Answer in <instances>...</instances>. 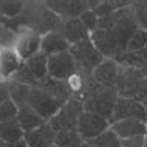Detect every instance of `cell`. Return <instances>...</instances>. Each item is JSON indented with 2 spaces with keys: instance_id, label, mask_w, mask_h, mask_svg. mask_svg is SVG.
Masks as SVG:
<instances>
[{
  "instance_id": "8d00e7d4",
  "label": "cell",
  "mask_w": 147,
  "mask_h": 147,
  "mask_svg": "<svg viewBox=\"0 0 147 147\" xmlns=\"http://www.w3.org/2000/svg\"><path fill=\"white\" fill-rule=\"evenodd\" d=\"M146 130H147V119H146Z\"/></svg>"
},
{
  "instance_id": "9c48e42d",
  "label": "cell",
  "mask_w": 147,
  "mask_h": 147,
  "mask_svg": "<svg viewBox=\"0 0 147 147\" xmlns=\"http://www.w3.org/2000/svg\"><path fill=\"white\" fill-rule=\"evenodd\" d=\"M121 119H138V121L146 122L147 119V110L142 105V102H138L135 99H129V98H119L116 99L115 104V110L113 115L110 118V124Z\"/></svg>"
},
{
  "instance_id": "9a60e30c",
  "label": "cell",
  "mask_w": 147,
  "mask_h": 147,
  "mask_svg": "<svg viewBox=\"0 0 147 147\" xmlns=\"http://www.w3.org/2000/svg\"><path fill=\"white\" fill-rule=\"evenodd\" d=\"M22 59L14 51V48H0V81L8 82L14 73L20 68Z\"/></svg>"
},
{
  "instance_id": "d6986e66",
  "label": "cell",
  "mask_w": 147,
  "mask_h": 147,
  "mask_svg": "<svg viewBox=\"0 0 147 147\" xmlns=\"http://www.w3.org/2000/svg\"><path fill=\"white\" fill-rule=\"evenodd\" d=\"M37 88H40L43 91H47L48 94H51V96L61 99V101H68L70 99V93L68 90H67V85L63 81H57V79H53L50 76H45L43 79H40V81L37 82Z\"/></svg>"
},
{
  "instance_id": "83f0119b",
  "label": "cell",
  "mask_w": 147,
  "mask_h": 147,
  "mask_svg": "<svg viewBox=\"0 0 147 147\" xmlns=\"http://www.w3.org/2000/svg\"><path fill=\"white\" fill-rule=\"evenodd\" d=\"M11 81L17 82V84H23V85H28V87H36L37 85V79L33 76V73L26 68L25 62H22L20 68L14 73V76L11 78Z\"/></svg>"
},
{
  "instance_id": "1f68e13d",
  "label": "cell",
  "mask_w": 147,
  "mask_h": 147,
  "mask_svg": "<svg viewBox=\"0 0 147 147\" xmlns=\"http://www.w3.org/2000/svg\"><path fill=\"white\" fill-rule=\"evenodd\" d=\"M121 147H144V136H135L129 140H122Z\"/></svg>"
},
{
  "instance_id": "44dd1931",
  "label": "cell",
  "mask_w": 147,
  "mask_h": 147,
  "mask_svg": "<svg viewBox=\"0 0 147 147\" xmlns=\"http://www.w3.org/2000/svg\"><path fill=\"white\" fill-rule=\"evenodd\" d=\"M47 63H48V57H47L45 54H42L40 51H39L37 54H34V56H31L30 59H26V61H25L26 68L33 73V76L37 79V82L40 81V79H43L45 76H48V71H47Z\"/></svg>"
},
{
  "instance_id": "d6a6232c",
  "label": "cell",
  "mask_w": 147,
  "mask_h": 147,
  "mask_svg": "<svg viewBox=\"0 0 147 147\" xmlns=\"http://www.w3.org/2000/svg\"><path fill=\"white\" fill-rule=\"evenodd\" d=\"M6 99H9V93H8V85L6 82L0 81V104L5 102Z\"/></svg>"
},
{
  "instance_id": "4fadbf2b",
  "label": "cell",
  "mask_w": 147,
  "mask_h": 147,
  "mask_svg": "<svg viewBox=\"0 0 147 147\" xmlns=\"http://www.w3.org/2000/svg\"><path fill=\"white\" fill-rule=\"evenodd\" d=\"M110 130L116 135L119 140H129L135 136H146V122L138 121V119H121V121L112 122Z\"/></svg>"
},
{
  "instance_id": "ba28073f",
  "label": "cell",
  "mask_w": 147,
  "mask_h": 147,
  "mask_svg": "<svg viewBox=\"0 0 147 147\" xmlns=\"http://www.w3.org/2000/svg\"><path fill=\"white\" fill-rule=\"evenodd\" d=\"M65 85H67V90L70 93V98L71 99H76L79 102H84L87 98L90 96V93L93 91L99 84L94 82V79L91 74H87V73H82V71H74L71 76H68L65 79Z\"/></svg>"
},
{
  "instance_id": "8992f818",
  "label": "cell",
  "mask_w": 147,
  "mask_h": 147,
  "mask_svg": "<svg viewBox=\"0 0 147 147\" xmlns=\"http://www.w3.org/2000/svg\"><path fill=\"white\" fill-rule=\"evenodd\" d=\"M109 129H110L109 119L98 116V115H94V113L82 112L79 119H78L76 132L79 133V136L82 138V141H91V140H94V138H98L99 135H102Z\"/></svg>"
},
{
  "instance_id": "d4e9b609",
  "label": "cell",
  "mask_w": 147,
  "mask_h": 147,
  "mask_svg": "<svg viewBox=\"0 0 147 147\" xmlns=\"http://www.w3.org/2000/svg\"><path fill=\"white\" fill-rule=\"evenodd\" d=\"M82 142L84 141L76 130L74 132H61L56 133V136H54V146L57 147H79Z\"/></svg>"
},
{
  "instance_id": "f1b7e54d",
  "label": "cell",
  "mask_w": 147,
  "mask_h": 147,
  "mask_svg": "<svg viewBox=\"0 0 147 147\" xmlns=\"http://www.w3.org/2000/svg\"><path fill=\"white\" fill-rule=\"evenodd\" d=\"M132 11L136 19V23L141 30L147 31V0L141 2H133L132 3Z\"/></svg>"
},
{
  "instance_id": "277c9868",
  "label": "cell",
  "mask_w": 147,
  "mask_h": 147,
  "mask_svg": "<svg viewBox=\"0 0 147 147\" xmlns=\"http://www.w3.org/2000/svg\"><path fill=\"white\" fill-rule=\"evenodd\" d=\"M82 112H84L82 102L70 98L68 101L59 109V112L48 121V125L53 129L54 133L74 132L76 127H78V119H79Z\"/></svg>"
},
{
  "instance_id": "7402d4cb",
  "label": "cell",
  "mask_w": 147,
  "mask_h": 147,
  "mask_svg": "<svg viewBox=\"0 0 147 147\" xmlns=\"http://www.w3.org/2000/svg\"><path fill=\"white\" fill-rule=\"evenodd\" d=\"M8 93H9V99L14 102L17 107L26 105L28 104V98H30V91L31 87L23 85V84H17L14 81H8Z\"/></svg>"
},
{
  "instance_id": "484cf974",
  "label": "cell",
  "mask_w": 147,
  "mask_h": 147,
  "mask_svg": "<svg viewBox=\"0 0 147 147\" xmlns=\"http://www.w3.org/2000/svg\"><path fill=\"white\" fill-rule=\"evenodd\" d=\"M88 142L94 147H121V140L110 129L105 130L102 135H99L98 138H94V140H91Z\"/></svg>"
},
{
  "instance_id": "603a6c76",
  "label": "cell",
  "mask_w": 147,
  "mask_h": 147,
  "mask_svg": "<svg viewBox=\"0 0 147 147\" xmlns=\"http://www.w3.org/2000/svg\"><path fill=\"white\" fill-rule=\"evenodd\" d=\"M23 9V2L19 0H2L0 2V19H6V20H13L20 16Z\"/></svg>"
},
{
  "instance_id": "30bf717a",
  "label": "cell",
  "mask_w": 147,
  "mask_h": 147,
  "mask_svg": "<svg viewBox=\"0 0 147 147\" xmlns=\"http://www.w3.org/2000/svg\"><path fill=\"white\" fill-rule=\"evenodd\" d=\"M45 6L61 20H68V19L81 17V14L88 9V2L87 0H51V2H45Z\"/></svg>"
},
{
  "instance_id": "ffe728a7",
  "label": "cell",
  "mask_w": 147,
  "mask_h": 147,
  "mask_svg": "<svg viewBox=\"0 0 147 147\" xmlns=\"http://www.w3.org/2000/svg\"><path fill=\"white\" fill-rule=\"evenodd\" d=\"M23 130L20 129L17 119L0 122V141L3 142H17L23 140Z\"/></svg>"
},
{
  "instance_id": "ac0fdd59",
  "label": "cell",
  "mask_w": 147,
  "mask_h": 147,
  "mask_svg": "<svg viewBox=\"0 0 147 147\" xmlns=\"http://www.w3.org/2000/svg\"><path fill=\"white\" fill-rule=\"evenodd\" d=\"M16 119H17V122H19V125H20V129L23 130V133L33 132V130L37 129V127H40V125L45 124V121H43V119L39 116V115L36 113L28 104L19 107Z\"/></svg>"
},
{
  "instance_id": "52a82bcc",
  "label": "cell",
  "mask_w": 147,
  "mask_h": 147,
  "mask_svg": "<svg viewBox=\"0 0 147 147\" xmlns=\"http://www.w3.org/2000/svg\"><path fill=\"white\" fill-rule=\"evenodd\" d=\"M40 42L42 34H39L37 31L30 28H19L13 48L19 54V57L25 62L26 59H30L31 56H34L40 51Z\"/></svg>"
},
{
  "instance_id": "3957f363",
  "label": "cell",
  "mask_w": 147,
  "mask_h": 147,
  "mask_svg": "<svg viewBox=\"0 0 147 147\" xmlns=\"http://www.w3.org/2000/svg\"><path fill=\"white\" fill-rule=\"evenodd\" d=\"M68 51L74 61L76 70L87 74H91L94 71V68L104 61L102 54L96 50V47L90 40V36L87 39H84V40L71 45Z\"/></svg>"
},
{
  "instance_id": "8fae6325",
  "label": "cell",
  "mask_w": 147,
  "mask_h": 147,
  "mask_svg": "<svg viewBox=\"0 0 147 147\" xmlns=\"http://www.w3.org/2000/svg\"><path fill=\"white\" fill-rule=\"evenodd\" d=\"M47 71L50 78L57 79V81H65L68 76H71L76 71V65H74L70 51L50 56L48 63H47Z\"/></svg>"
},
{
  "instance_id": "6da1fadb",
  "label": "cell",
  "mask_w": 147,
  "mask_h": 147,
  "mask_svg": "<svg viewBox=\"0 0 147 147\" xmlns=\"http://www.w3.org/2000/svg\"><path fill=\"white\" fill-rule=\"evenodd\" d=\"M116 91L119 98H129L142 102L147 98V79L140 70L119 65Z\"/></svg>"
},
{
  "instance_id": "2e32d148",
  "label": "cell",
  "mask_w": 147,
  "mask_h": 147,
  "mask_svg": "<svg viewBox=\"0 0 147 147\" xmlns=\"http://www.w3.org/2000/svg\"><path fill=\"white\" fill-rule=\"evenodd\" d=\"M70 43L57 33L56 30L48 31L42 36V42H40V53L45 54L47 57L54 56V54H61L70 50Z\"/></svg>"
},
{
  "instance_id": "74e56055",
  "label": "cell",
  "mask_w": 147,
  "mask_h": 147,
  "mask_svg": "<svg viewBox=\"0 0 147 147\" xmlns=\"http://www.w3.org/2000/svg\"><path fill=\"white\" fill-rule=\"evenodd\" d=\"M51 147H57V146H54V144H53V146H51Z\"/></svg>"
},
{
  "instance_id": "5b68a950",
  "label": "cell",
  "mask_w": 147,
  "mask_h": 147,
  "mask_svg": "<svg viewBox=\"0 0 147 147\" xmlns=\"http://www.w3.org/2000/svg\"><path fill=\"white\" fill-rule=\"evenodd\" d=\"M63 104H65V101H61V99L51 96V94H48L47 91H43L40 88H37V87H31L28 105L45 122H48L50 119L59 112V109H61Z\"/></svg>"
},
{
  "instance_id": "5bb4252c",
  "label": "cell",
  "mask_w": 147,
  "mask_h": 147,
  "mask_svg": "<svg viewBox=\"0 0 147 147\" xmlns=\"http://www.w3.org/2000/svg\"><path fill=\"white\" fill-rule=\"evenodd\" d=\"M56 31L65 39L70 45L84 40L88 37V33L85 31L84 25L81 23L79 19H68V20H61V23L56 26Z\"/></svg>"
},
{
  "instance_id": "cb8c5ba5",
  "label": "cell",
  "mask_w": 147,
  "mask_h": 147,
  "mask_svg": "<svg viewBox=\"0 0 147 147\" xmlns=\"http://www.w3.org/2000/svg\"><path fill=\"white\" fill-rule=\"evenodd\" d=\"M17 30L3 19H0V48H13Z\"/></svg>"
},
{
  "instance_id": "4dcf8cb0",
  "label": "cell",
  "mask_w": 147,
  "mask_h": 147,
  "mask_svg": "<svg viewBox=\"0 0 147 147\" xmlns=\"http://www.w3.org/2000/svg\"><path fill=\"white\" fill-rule=\"evenodd\" d=\"M79 20H81V23L84 25V28H85V31L88 34H91L93 31H96L99 19H98V16L94 14L91 9H87L85 13H82L81 17H79Z\"/></svg>"
},
{
  "instance_id": "4316f807",
  "label": "cell",
  "mask_w": 147,
  "mask_h": 147,
  "mask_svg": "<svg viewBox=\"0 0 147 147\" xmlns=\"http://www.w3.org/2000/svg\"><path fill=\"white\" fill-rule=\"evenodd\" d=\"M147 47V31L138 28L130 37L129 43H127L125 53H133V51H140Z\"/></svg>"
},
{
  "instance_id": "7a4b0ae2",
  "label": "cell",
  "mask_w": 147,
  "mask_h": 147,
  "mask_svg": "<svg viewBox=\"0 0 147 147\" xmlns=\"http://www.w3.org/2000/svg\"><path fill=\"white\" fill-rule=\"evenodd\" d=\"M116 99H118L116 88H105V87L98 85L90 93V96L82 102V107H84V112L94 113L98 116L109 119V122H110Z\"/></svg>"
},
{
  "instance_id": "7c38bea8",
  "label": "cell",
  "mask_w": 147,
  "mask_h": 147,
  "mask_svg": "<svg viewBox=\"0 0 147 147\" xmlns=\"http://www.w3.org/2000/svg\"><path fill=\"white\" fill-rule=\"evenodd\" d=\"M119 63L113 59H104L91 73L94 82L105 88H116Z\"/></svg>"
},
{
  "instance_id": "e0dca14e",
  "label": "cell",
  "mask_w": 147,
  "mask_h": 147,
  "mask_svg": "<svg viewBox=\"0 0 147 147\" xmlns=\"http://www.w3.org/2000/svg\"><path fill=\"white\" fill-rule=\"evenodd\" d=\"M54 136L56 133L48 125V122H45L33 132L23 135V142L26 144V147H51L54 144Z\"/></svg>"
},
{
  "instance_id": "836d02e7",
  "label": "cell",
  "mask_w": 147,
  "mask_h": 147,
  "mask_svg": "<svg viewBox=\"0 0 147 147\" xmlns=\"http://www.w3.org/2000/svg\"><path fill=\"white\" fill-rule=\"evenodd\" d=\"M0 147H26V144L22 141H17V142H3L0 141Z\"/></svg>"
},
{
  "instance_id": "e575fe53",
  "label": "cell",
  "mask_w": 147,
  "mask_h": 147,
  "mask_svg": "<svg viewBox=\"0 0 147 147\" xmlns=\"http://www.w3.org/2000/svg\"><path fill=\"white\" fill-rule=\"evenodd\" d=\"M79 147H94V146H91V144H90L88 141H84V142H82V144L79 146Z\"/></svg>"
},
{
  "instance_id": "d590c367",
  "label": "cell",
  "mask_w": 147,
  "mask_h": 147,
  "mask_svg": "<svg viewBox=\"0 0 147 147\" xmlns=\"http://www.w3.org/2000/svg\"><path fill=\"white\" fill-rule=\"evenodd\" d=\"M144 147H147V135L144 136Z\"/></svg>"
},
{
  "instance_id": "f546056e",
  "label": "cell",
  "mask_w": 147,
  "mask_h": 147,
  "mask_svg": "<svg viewBox=\"0 0 147 147\" xmlns=\"http://www.w3.org/2000/svg\"><path fill=\"white\" fill-rule=\"evenodd\" d=\"M17 110H19V107L11 99H6L5 102H2L0 104V122H6V121H11V119H16Z\"/></svg>"
}]
</instances>
